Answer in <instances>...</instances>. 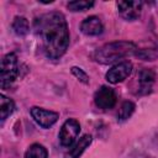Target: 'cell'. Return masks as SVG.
Wrapping results in <instances>:
<instances>
[{"instance_id": "6da1fadb", "label": "cell", "mask_w": 158, "mask_h": 158, "mask_svg": "<svg viewBox=\"0 0 158 158\" xmlns=\"http://www.w3.org/2000/svg\"><path fill=\"white\" fill-rule=\"evenodd\" d=\"M33 28L48 58L57 59L65 53L69 46V31L65 17L60 12L41 15L35 20Z\"/></svg>"}, {"instance_id": "7a4b0ae2", "label": "cell", "mask_w": 158, "mask_h": 158, "mask_svg": "<svg viewBox=\"0 0 158 158\" xmlns=\"http://www.w3.org/2000/svg\"><path fill=\"white\" fill-rule=\"evenodd\" d=\"M136 49H137L136 44L132 42H126V41L111 42L96 49L94 58L99 63L109 64L121 58H125L127 56H131Z\"/></svg>"}, {"instance_id": "3957f363", "label": "cell", "mask_w": 158, "mask_h": 158, "mask_svg": "<svg viewBox=\"0 0 158 158\" xmlns=\"http://www.w3.org/2000/svg\"><path fill=\"white\" fill-rule=\"evenodd\" d=\"M19 63L15 53H7L1 62V88L6 89L19 75Z\"/></svg>"}, {"instance_id": "277c9868", "label": "cell", "mask_w": 158, "mask_h": 158, "mask_svg": "<svg viewBox=\"0 0 158 158\" xmlns=\"http://www.w3.org/2000/svg\"><path fill=\"white\" fill-rule=\"evenodd\" d=\"M79 131H80V125L75 118L67 120L59 131L60 144L64 147H70L74 143V141L77 139Z\"/></svg>"}, {"instance_id": "5b68a950", "label": "cell", "mask_w": 158, "mask_h": 158, "mask_svg": "<svg viewBox=\"0 0 158 158\" xmlns=\"http://www.w3.org/2000/svg\"><path fill=\"white\" fill-rule=\"evenodd\" d=\"M131 72H132L131 62H128V60L120 62V63L115 64L111 69H109V72L106 73V79L111 84H117V83L125 80L131 74Z\"/></svg>"}, {"instance_id": "8992f818", "label": "cell", "mask_w": 158, "mask_h": 158, "mask_svg": "<svg viewBox=\"0 0 158 158\" xmlns=\"http://www.w3.org/2000/svg\"><path fill=\"white\" fill-rule=\"evenodd\" d=\"M94 101H95V105L100 109H104V110L112 109L116 104V94L111 88L102 85L95 93Z\"/></svg>"}, {"instance_id": "52a82bcc", "label": "cell", "mask_w": 158, "mask_h": 158, "mask_svg": "<svg viewBox=\"0 0 158 158\" xmlns=\"http://www.w3.org/2000/svg\"><path fill=\"white\" fill-rule=\"evenodd\" d=\"M31 116L33 120L43 128H49L52 125H54L59 117V115L51 110H44L41 107H32L31 109Z\"/></svg>"}, {"instance_id": "ba28073f", "label": "cell", "mask_w": 158, "mask_h": 158, "mask_svg": "<svg viewBox=\"0 0 158 158\" xmlns=\"http://www.w3.org/2000/svg\"><path fill=\"white\" fill-rule=\"evenodd\" d=\"M117 9L121 17H123L125 20L132 21L139 16L142 2L141 1H118Z\"/></svg>"}, {"instance_id": "9c48e42d", "label": "cell", "mask_w": 158, "mask_h": 158, "mask_svg": "<svg viewBox=\"0 0 158 158\" xmlns=\"http://www.w3.org/2000/svg\"><path fill=\"white\" fill-rule=\"evenodd\" d=\"M80 30L86 36H98L102 32L104 26L98 16H89L81 22Z\"/></svg>"}, {"instance_id": "30bf717a", "label": "cell", "mask_w": 158, "mask_h": 158, "mask_svg": "<svg viewBox=\"0 0 158 158\" xmlns=\"http://www.w3.org/2000/svg\"><path fill=\"white\" fill-rule=\"evenodd\" d=\"M154 79H156V75L152 70L149 69H144L139 73V77H138V83H139V89L143 94L151 91V88L154 83Z\"/></svg>"}, {"instance_id": "8fae6325", "label": "cell", "mask_w": 158, "mask_h": 158, "mask_svg": "<svg viewBox=\"0 0 158 158\" xmlns=\"http://www.w3.org/2000/svg\"><path fill=\"white\" fill-rule=\"evenodd\" d=\"M90 143H91V136L90 135H84L81 138H79V141L75 143V146L70 149V152H69L70 158H79Z\"/></svg>"}, {"instance_id": "7c38bea8", "label": "cell", "mask_w": 158, "mask_h": 158, "mask_svg": "<svg viewBox=\"0 0 158 158\" xmlns=\"http://www.w3.org/2000/svg\"><path fill=\"white\" fill-rule=\"evenodd\" d=\"M12 30L17 36H25L30 31V25L26 17L23 16H17L15 17L14 22H12Z\"/></svg>"}, {"instance_id": "4fadbf2b", "label": "cell", "mask_w": 158, "mask_h": 158, "mask_svg": "<svg viewBox=\"0 0 158 158\" xmlns=\"http://www.w3.org/2000/svg\"><path fill=\"white\" fill-rule=\"evenodd\" d=\"M14 109H15L14 101L1 94L0 95V117H1V120L4 121L9 115H11Z\"/></svg>"}, {"instance_id": "5bb4252c", "label": "cell", "mask_w": 158, "mask_h": 158, "mask_svg": "<svg viewBox=\"0 0 158 158\" xmlns=\"http://www.w3.org/2000/svg\"><path fill=\"white\" fill-rule=\"evenodd\" d=\"M47 149L40 143L31 144L25 153V158H47Z\"/></svg>"}, {"instance_id": "9a60e30c", "label": "cell", "mask_w": 158, "mask_h": 158, "mask_svg": "<svg viewBox=\"0 0 158 158\" xmlns=\"http://www.w3.org/2000/svg\"><path fill=\"white\" fill-rule=\"evenodd\" d=\"M135 104L132 102V101H125V102H122V105H121V107H120V110H118V114H117V118H118V121H125V120H127L132 114H133V111H135Z\"/></svg>"}, {"instance_id": "2e32d148", "label": "cell", "mask_w": 158, "mask_h": 158, "mask_svg": "<svg viewBox=\"0 0 158 158\" xmlns=\"http://www.w3.org/2000/svg\"><path fill=\"white\" fill-rule=\"evenodd\" d=\"M94 5L93 1H70L68 2V9L70 11H84L90 9Z\"/></svg>"}, {"instance_id": "e0dca14e", "label": "cell", "mask_w": 158, "mask_h": 158, "mask_svg": "<svg viewBox=\"0 0 158 158\" xmlns=\"http://www.w3.org/2000/svg\"><path fill=\"white\" fill-rule=\"evenodd\" d=\"M72 73L80 80V81H83L84 84H88L89 83V77L86 75V73L81 69V68H78V67H73L72 68Z\"/></svg>"}]
</instances>
